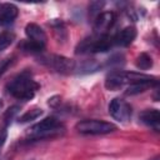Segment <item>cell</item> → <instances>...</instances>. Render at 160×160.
Returning <instances> with one entry per match:
<instances>
[{
	"mask_svg": "<svg viewBox=\"0 0 160 160\" xmlns=\"http://www.w3.org/2000/svg\"><path fill=\"white\" fill-rule=\"evenodd\" d=\"M6 89L11 96L19 100H30L39 89V84L31 78L29 71H22L6 85Z\"/></svg>",
	"mask_w": 160,
	"mask_h": 160,
	"instance_id": "1",
	"label": "cell"
},
{
	"mask_svg": "<svg viewBox=\"0 0 160 160\" xmlns=\"http://www.w3.org/2000/svg\"><path fill=\"white\" fill-rule=\"evenodd\" d=\"M64 132L62 124L54 116L45 118L40 122L34 124L28 131L26 135L31 140H39V139H49L58 135H61Z\"/></svg>",
	"mask_w": 160,
	"mask_h": 160,
	"instance_id": "2",
	"label": "cell"
},
{
	"mask_svg": "<svg viewBox=\"0 0 160 160\" xmlns=\"http://www.w3.org/2000/svg\"><path fill=\"white\" fill-rule=\"evenodd\" d=\"M39 61H41L49 69H52L56 72H61V74H71L76 69V62L74 60L61 55H54V54L44 55L40 58Z\"/></svg>",
	"mask_w": 160,
	"mask_h": 160,
	"instance_id": "3",
	"label": "cell"
},
{
	"mask_svg": "<svg viewBox=\"0 0 160 160\" xmlns=\"http://www.w3.org/2000/svg\"><path fill=\"white\" fill-rule=\"evenodd\" d=\"M75 129L81 134H90V135H101L109 134L116 130V126L112 122L104 121V120H81L75 125Z\"/></svg>",
	"mask_w": 160,
	"mask_h": 160,
	"instance_id": "4",
	"label": "cell"
},
{
	"mask_svg": "<svg viewBox=\"0 0 160 160\" xmlns=\"http://www.w3.org/2000/svg\"><path fill=\"white\" fill-rule=\"evenodd\" d=\"M135 79L134 72H126V71H112L110 72L105 79V88L108 90L115 91L122 88L125 84H131Z\"/></svg>",
	"mask_w": 160,
	"mask_h": 160,
	"instance_id": "5",
	"label": "cell"
},
{
	"mask_svg": "<svg viewBox=\"0 0 160 160\" xmlns=\"http://www.w3.org/2000/svg\"><path fill=\"white\" fill-rule=\"evenodd\" d=\"M109 112L115 120L125 122L131 116V106L125 100L120 98H115L109 104Z\"/></svg>",
	"mask_w": 160,
	"mask_h": 160,
	"instance_id": "6",
	"label": "cell"
},
{
	"mask_svg": "<svg viewBox=\"0 0 160 160\" xmlns=\"http://www.w3.org/2000/svg\"><path fill=\"white\" fill-rule=\"evenodd\" d=\"M116 20V15L112 11H105L101 14H98L95 21H94V30L95 32L100 35H105L106 31L114 25Z\"/></svg>",
	"mask_w": 160,
	"mask_h": 160,
	"instance_id": "7",
	"label": "cell"
},
{
	"mask_svg": "<svg viewBox=\"0 0 160 160\" xmlns=\"http://www.w3.org/2000/svg\"><path fill=\"white\" fill-rule=\"evenodd\" d=\"M25 34H26L29 41H31L35 45L44 49V46L46 44V34L41 26H39L38 24L30 22L25 26Z\"/></svg>",
	"mask_w": 160,
	"mask_h": 160,
	"instance_id": "8",
	"label": "cell"
},
{
	"mask_svg": "<svg viewBox=\"0 0 160 160\" xmlns=\"http://www.w3.org/2000/svg\"><path fill=\"white\" fill-rule=\"evenodd\" d=\"M19 110H20V108L15 105V106L9 108L1 115V119H0V150H1L2 145L5 144V140H6V136H8V128L11 124V120L15 118V115L18 114Z\"/></svg>",
	"mask_w": 160,
	"mask_h": 160,
	"instance_id": "9",
	"label": "cell"
},
{
	"mask_svg": "<svg viewBox=\"0 0 160 160\" xmlns=\"http://www.w3.org/2000/svg\"><path fill=\"white\" fill-rule=\"evenodd\" d=\"M19 14L16 5L11 2H0V25L6 26L14 22Z\"/></svg>",
	"mask_w": 160,
	"mask_h": 160,
	"instance_id": "10",
	"label": "cell"
},
{
	"mask_svg": "<svg viewBox=\"0 0 160 160\" xmlns=\"http://www.w3.org/2000/svg\"><path fill=\"white\" fill-rule=\"evenodd\" d=\"M136 38V29L134 26H126L122 30H120L114 38H112V41L115 45H119V46H128L130 45L134 39Z\"/></svg>",
	"mask_w": 160,
	"mask_h": 160,
	"instance_id": "11",
	"label": "cell"
},
{
	"mask_svg": "<svg viewBox=\"0 0 160 160\" xmlns=\"http://www.w3.org/2000/svg\"><path fill=\"white\" fill-rule=\"evenodd\" d=\"M152 86H158V80L155 78L149 79V80L136 81V82H132L128 86V89L125 90V95H136V94L146 91L148 89H150Z\"/></svg>",
	"mask_w": 160,
	"mask_h": 160,
	"instance_id": "12",
	"label": "cell"
},
{
	"mask_svg": "<svg viewBox=\"0 0 160 160\" xmlns=\"http://www.w3.org/2000/svg\"><path fill=\"white\" fill-rule=\"evenodd\" d=\"M139 119L145 125H148L150 128H154L155 130H159V124H160V114H159V110H156V109L144 110L142 112H140Z\"/></svg>",
	"mask_w": 160,
	"mask_h": 160,
	"instance_id": "13",
	"label": "cell"
},
{
	"mask_svg": "<svg viewBox=\"0 0 160 160\" xmlns=\"http://www.w3.org/2000/svg\"><path fill=\"white\" fill-rule=\"evenodd\" d=\"M135 66L140 70H148L152 66V58L146 52H141L135 59Z\"/></svg>",
	"mask_w": 160,
	"mask_h": 160,
	"instance_id": "14",
	"label": "cell"
},
{
	"mask_svg": "<svg viewBox=\"0 0 160 160\" xmlns=\"http://www.w3.org/2000/svg\"><path fill=\"white\" fill-rule=\"evenodd\" d=\"M41 114H42V110H41V109H39V108H35V109L28 110L26 112H24V114L19 118V122H28V121L35 120V119H38Z\"/></svg>",
	"mask_w": 160,
	"mask_h": 160,
	"instance_id": "15",
	"label": "cell"
},
{
	"mask_svg": "<svg viewBox=\"0 0 160 160\" xmlns=\"http://www.w3.org/2000/svg\"><path fill=\"white\" fill-rule=\"evenodd\" d=\"M15 39V35L14 32H10V31H4L0 34V51L6 49L8 46L11 45V42L14 41Z\"/></svg>",
	"mask_w": 160,
	"mask_h": 160,
	"instance_id": "16",
	"label": "cell"
},
{
	"mask_svg": "<svg viewBox=\"0 0 160 160\" xmlns=\"http://www.w3.org/2000/svg\"><path fill=\"white\" fill-rule=\"evenodd\" d=\"M104 1H92V2H90V5H89V12H90V15H95V14H98L100 10H101V8L104 6Z\"/></svg>",
	"mask_w": 160,
	"mask_h": 160,
	"instance_id": "17",
	"label": "cell"
},
{
	"mask_svg": "<svg viewBox=\"0 0 160 160\" xmlns=\"http://www.w3.org/2000/svg\"><path fill=\"white\" fill-rule=\"evenodd\" d=\"M12 58H5L0 61V78L2 76V74L9 69V66L12 64Z\"/></svg>",
	"mask_w": 160,
	"mask_h": 160,
	"instance_id": "18",
	"label": "cell"
},
{
	"mask_svg": "<svg viewBox=\"0 0 160 160\" xmlns=\"http://www.w3.org/2000/svg\"><path fill=\"white\" fill-rule=\"evenodd\" d=\"M160 158L159 156H155V158H152V159H149V160H159Z\"/></svg>",
	"mask_w": 160,
	"mask_h": 160,
	"instance_id": "19",
	"label": "cell"
},
{
	"mask_svg": "<svg viewBox=\"0 0 160 160\" xmlns=\"http://www.w3.org/2000/svg\"><path fill=\"white\" fill-rule=\"evenodd\" d=\"M1 108H2V101L0 100V110H1Z\"/></svg>",
	"mask_w": 160,
	"mask_h": 160,
	"instance_id": "20",
	"label": "cell"
}]
</instances>
